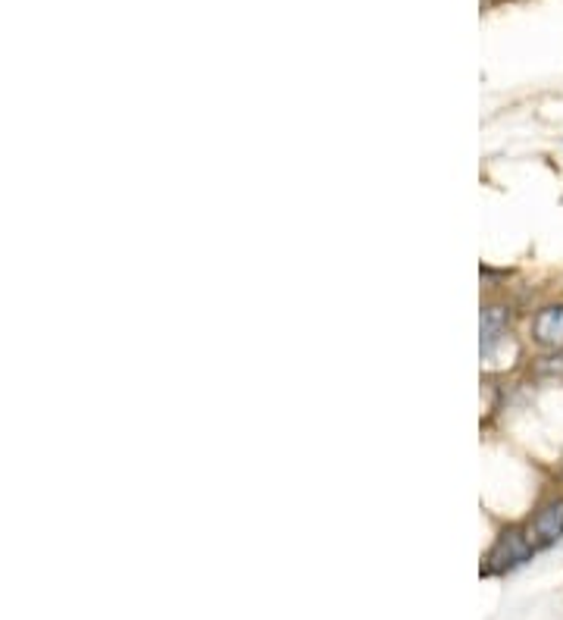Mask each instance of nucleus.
Segmentation results:
<instances>
[{"label":"nucleus","instance_id":"4","mask_svg":"<svg viewBox=\"0 0 563 620\" xmlns=\"http://www.w3.org/2000/svg\"><path fill=\"white\" fill-rule=\"evenodd\" d=\"M507 320H510V310L504 305H489L482 310V342H479V351H482L485 361L495 355L498 345L507 338Z\"/></svg>","mask_w":563,"mask_h":620},{"label":"nucleus","instance_id":"3","mask_svg":"<svg viewBox=\"0 0 563 620\" xmlns=\"http://www.w3.org/2000/svg\"><path fill=\"white\" fill-rule=\"evenodd\" d=\"M532 338L541 348H563V305H548L535 310Z\"/></svg>","mask_w":563,"mask_h":620},{"label":"nucleus","instance_id":"2","mask_svg":"<svg viewBox=\"0 0 563 620\" xmlns=\"http://www.w3.org/2000/svg\"><path fill=\"white\" fill-rule=\"evenodd\" d=\"M529 539L535 548H551L554 542L563 539V498H551L535 511L529 524Z\"/></svg>","mask_w":563,"mask_h":620},{"label":"nucleus","instance_id":"1","mask_svg":"<svg viewBox=\"0 0 563 620\" xmlns=\"http://www.w3.org/2000/svg\"><path fill=\"white\" fill-rule=\"evenodd\" d=\"M538 548L532 545L529 533L526 530H504L498 535V542L491 545L489 558H485L482 574L485 576H498V574H510V570L523 567L526 561H532V555Z\"/></svg>","mask_w":563,"mask_h":620}]
</instances>
